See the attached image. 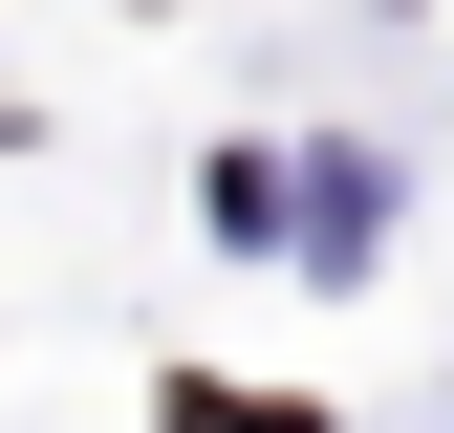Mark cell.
<instances>
[{
    "instance_id": "6da1fadb",
    "label": "cell",
    "mask_w": 454,
    "mask_h": 433,
    "mask_svg": "<svg viewBox=\"0 0 454 433\" xmlns=\"http://www.w3.org/2000/svg\"><path fill=\"white\" fill-rule=\"evenodd\" d=\"M174 433H325V412H281V390H174Z\"/></svg>"
}]
</instances>
